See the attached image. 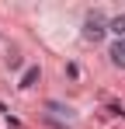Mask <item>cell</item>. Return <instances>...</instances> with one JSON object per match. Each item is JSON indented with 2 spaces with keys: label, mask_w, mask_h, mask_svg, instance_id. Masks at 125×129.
Instances as JSON below:
<instances>
[{
  "label": "cell",
  "mask_w": 125,
  "mask_h": 129,
  "mask_svg": "<svg viewBox=\"0 0 125 129\" xmlns=\"http://www.w3.org/2000/svg\"><path fill=\"white\" fill-rule=\"evenodd\" d=\"M83 35H87V39H94V42L104 35V14H101V11H94V14L87 18V24H83Z\"/></svg>",
  "instance_id": "obj_1"
},
{
  "label": "cell",
  "mask_w": 125,
  "mask_h": 129,
  "mask_svg": "<svg viewBox=\"0 0 125 129\" xmlns=\"http://www.w3.org/2000/svg\"><path fill=\"white\" fill-rule=\"evenodd\" d=\"M108 56H111V63H115V66H125V39H118V42L111 45Z\"/></svg>",
  "instance_id": "obj_2"
},
{
  "label": "cell",
  "mask_w": 125,
  "mask_h": 129,
  "mask_svg": "<svg viewBox=\"0 0 125 129\" xmlns=\"http://www.w3.org/2000/svg\"><path fill=\"white\" fill-rule=\"evenodd\" d=\"M108 28H111L115 35H122V39H125V14H118V18H111V21H108Z\"/></svg>",
  "instance_id": "obj_3"
},
{
  "label": "cell",
  "mask_w": 125,
  "mask_h": 129,
  "mask_svg": "<svg viewBox=\"0 0 125 129\" xmlns=\"http://www.w3.org/2000/svg\"><path fill=\"white\" fill-rule=\"evenodd\" d=\"M35 80H38V66H31V70H28V73L21 77V87H31Z\"/></svg>",
  "instance_id": "obj_4"
}]
</instances>
